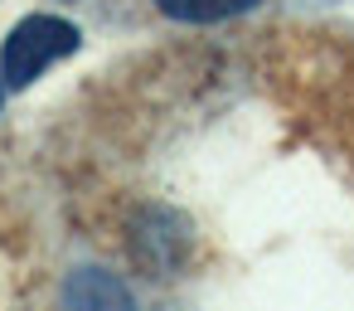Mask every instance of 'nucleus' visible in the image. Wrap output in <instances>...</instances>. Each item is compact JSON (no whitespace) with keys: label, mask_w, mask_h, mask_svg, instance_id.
<instances>
[{"label":"nucleus","mask_w":354,"mask_h":311,"mask_svg":"<svg viewBox=\"0 0 354 311\" xmlns=\"http://www.w3.org/2000/svg\"><path fill=\"white\" fill-rule=\"evenodd\" d=\"M78 30L68 25V20H54V15H30V20H20L15 30H10V39H6V54H0V73H6V83H15V88H25V83H35L54 59H64V54H73L78 49Z\"/></svg>","instance_id":"obj_1"},{"label":"nucleus","mask_w":354,"mask_h":311,"mask_svg":"<svg viewBox=\"0 0 354 311\" xmlns=\"http://www.w3.org/2000/svg\"><path fill=\"white\" fill-rule=\"evenodd\" d=\"M68 311H136V306H131V296L117 277L83 267L68 282Z\"/></svg>","instance_id":"obj_2"},{"label":"nucleus","mask_w":354,"mask_h":311,"mask_svg":"<svg viewBox=\"0 0 354 311\" xmlns=\"http://www.w3.org/2000/svg\"><path fill=\"white\" fill-rule=\"evenodd\" d=\"M156 6H160L170 20H194V25H204V20L243 15V10L257 6V0H156Z\"/></svg>","instance_id":"obj_3"}]
</instances>
